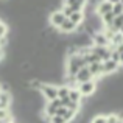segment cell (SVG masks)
Returning a JSON list of instances; mask_svg holds the SVG:
<instances>
[{"mask_svg":"<svg viewBox=\"0 0 123 123\" xmlns=\"http://www.w3.org/2000/svg\"><path fill=\"white\" fill-rule=\"evenodd\" d=\"M41 93L42 97H44L47 101H50V100H55L58 98V86L56 84H50V83H42L41 86Z\"/></svg>","mask_w":123,"mask_h":123,"instance_id":"1","label":"cell"},{"mask_svg":"<svg viewBox=\"0 0 123 123\" xmlns=\"http://www.w3.org/2000/svg\"><path fill=\"white\" fill-rule=\"evenodd\" d=\"M76 89L80 90L81 97H90L97 90V83H95V80H90V81H86V83H80L76 86Z\"/></svg>","mask_w":123,"mask_h":123,"instance_id":"2","label":"cell"},{"mask_svg":"<svg viewBox=\"0 0 123 123\" xmlns=\"http://www.w3.org/2000/svg\"><path fill=\"white\" fill-rule=\"evenodd\" d=\"M118 67H120V66H118V62H115V61H112V59L101 61V73H103V76L115 73L118 70Z\"/></svg>","mask_w":123,"mask_h":123,"instance_id":"3","label":"cell"},{"mask_svg":"<svg viewBox=\"0 0 123 123\" xmlns=\"http://www.w3.org/2000/svg\"><path fill=\"white\" fill-rule=\"evenodd\" d=\"M90 80H95V78H93V75L89 72L87 66L81 67V69H80L78 72H76V75H75V81H76V84H80V83H86V81H90Z\"/></svg>","mask_w":123,"mask_h":123,"instance_id":"4","label":"cell"},{"mask_svg":"<svg viewBox=\"0 0 123 123\" xmlns=\"http://www.w3.org/2000/svg\"><path fill=\"white\" fill-rule=\"evenodd\" d=\"M64 19H66L64 12L61 11V9H55V11H51L48 22L51 24V27H53V28H59V25L64 22Z\"/></svg>","mask_w":123,"mask_h":123,"instance_id":"5","label":"cell"},{"mask_svg":"<svg viewBox=\"0 0 123 123\" xmlns=\"http://www.w3.org/2000/svg\"><path fill=\"white\" fill-rule=\"evenodd\" d=\"M90 37H92L93 45H98V47H108L109 45V39L106 37V34L103 33V31H97V33H93Z\"/></svg>","mask_w":123,"mask_h":123,"instance_id":"6","label":"cell"},{"mask_svg":"<svg viewBox=\"0 0 123 123\" xmlns=\"http://www.w3.org/2000/svg\"><path fill=\"white\" fill-rule=\"evenodd\" d=\"M112 11V3H109L108 0H100L97 3V8H95V14L97 16H105L106 12H111Z\"/></svg>","mask_w":123,"mask_h":123,"instance_id":"7","label":"cell"},{"mask_svg":"<svg viewBox=\"0 0 123 123\" xmlns=\"http://www.w3.org/2000/svg\"><path fill=\"white\" fill-rule=\"evenodd\" d=\"M90 51L95 53L101 61H106V59L111 58V50H109L108 47H98V45H93V47H90Z\"/></svg>","mask_w":123,"mask_h":123,"instance_id":"8","label":"cell"},{"mask_svg":"<svg viewBox=\"0 0 123 123\" xmlns=\"http://www.w3.org/2000/svg\"><path fill=\"white\" fill-rule=\"evenodd\" d=\"M11 103H12L11 92H2L0 90V109H9Z\"/></svg>","mask_w":123,"mask_h":123,"instance_id":"9","label":"cell"},{"mask_svg":"<svg viewBox=\"0 0 123 123\" xmlns=\"http://www.w3.org/2000/svg\"><path fill=\"white\" fill-rule=\"evenodd\" d=\"M87 0H66V5L72 8V11H83V8L86 6Z\"/></svg>","mask_w":123,"mask_h":123,"instance_id":"10","label":"cell"},{"mask_svg":"<svg viewBox=\"0 0 123 123\" xmlns=\"http://www.w3.org/2000/svg\"><path fill=\"white\" fill-rule=\"evenodd\" d=\"M58 30H61L62 33H73V31L76 30V25L73 24L70 19H67V17H66V19H64V22L59 25V28H58Z\"/></svg>","mask_w":123,"mask_h":123,"instance_id":"11","label":"cell"},{"mask_svg":"<svg viewBox=\"0 0 123 123\" xmlns=\"http://www.w3.org/2000/svg\"><path fill=\"white\" fill-rule=\"evenodd\" d=\"M84 17H86V16H84V11H75V12H72L67 19H70L75 25H80V24L84 22Z\"/></svg>","mask_w":123,"mask_h":123,"instance_id":"12","label":"cell"},{"mask_svg":"<svg viewBox=\"0 0 123 123\" xmlns=\"http://www.w3.org/2000/svg\"><path fill=\"white\" fill-rule=\"evenodd\" d=\"M69 98L72 100V101H76V103L83 101V97H81V93H80V90L76 89V87H73V89L69 90Z\"/></svg>","mask_w":123,"mask_h":123,"instance_id":"13","label":"cell"},{"mask_svg":"<svg viewBox=\"0 0 123 123\" xmlns=\"http://www.w3.org/2000/svg\"><path fill=\"white\" fill-rule=\"evenodd\" d=\"M122 25H123V14H120V16H115V17H114V20H112V24L109 25V27H112L115 31H118Z\"/></svg>","mask_w":123,"mask_h":123,"instance_id":"14","label":"cell"},{"mask_svg":"<svg viewBox=\"0 0 123 123\" xmlns=\"http://www.w3.org/2000/svg\"><path fill=\"white\" fill-rule=\"evenodd\" d=\"M114 17H115L114 12L111 11V12H106L105 16H101L100 19H101V22H103V25H105V27H109V25L112 24V20H114Z\"/></svg>","mask_w":123,"mask_h":123,"instance_id":"15","label":"cell"},{"mask_svg":"<svg viewBox=\"0 0 123 123\" xmlns=\"http://www.w3.org/2000/svg\"><path fill=\"white\" fill-rule=\"evenodd\" d=\"M69 90H70V87L66 86V84H61V86H58V98L69 97Z\"/></svg>","mask_w":123,"mask_h":123,"instance_id":"16","label":"cell"},{"mask_svg":"<svg viewBox=\"0 0 123 123\" xmlns=\"http://www.w3.org/2000/svg\"><path fill=\"white\" fill-rule=\"evenodd\" d=\"M112 12H114V16L123 14V5H122V3H115V5H112Z\"/></svg>","mask_w":123,"mask_h":123,"instance_id":"17","label":"cell"},{"mask_svg":"<svg viewBox=\"0 0 123 123\" xmlns=\"http://www.w3.org/2000/svg\"><path fill=\"white\" fill-rule=\"evenodd\" d=\"M90 123H106V115H103V114H97L95 117L90 120Z\"/></svg>","mask_w":123,"mask_h":123,"instance_id":"18","label":"cell"},{"mask_svg":"<svg viewBox=\"0 0 123 123\" xmlns=\"http://www.w3.org/2000/svg\"><path fill=\"white\" fill-rule=\"evenodd\" d=\"M6 34H8V25L0 20V37H5Z\"/></svg>","mask_w":123,"mask_h":123,"instance_id":"19","label":"cell"},{"mask_svg":"<svg viewBox=\"0 0 123 123\" xmlns=\"http://www.w3.org/2000/svg\"><path fill=\"white\" fill-rule=\"evenodd\" d=\"M9 117H12L9 109H0V120H6V118H9Z\"/></svg>","mask_w":123,"mask_h":123,"instance_id":"20","label":"cell"},{"mask_svg":"<svg viewBox=\"0 0 123 123\" xmlns=\"http://www.w3.org/2000/svg\"><path fill=\"white\" fill-rule=\"evenodd\" d=\"M47 103L51 106V108H55V109H58V108H61V106H62V105H61V100H59V98L50 100V101H47Z\"/></svg>","mask_w":123,"mask_h":123,"instance_id":"21","label":"cell"},{"mask_svg":"<svg viewBox=\"0 0 123 123\" xmlns=\"http://www.w3.org/2000/svg\"><path fill=\"white\" fill-rule=\"evenodd\" d=\"M118 56H120V53H118L117 50H111V58H109V59H112V61H115V62H118Z\"/></svg>","mask_w":123,"mask_h":123,"instance_id":"22","label":"cell"},{"mask_svg":"<svg viewBox=\"0 0 123 123\" xmlns=\"http://www.w3.org/2000/svg\"><path fill=\"white\" fill-rule=\"evenodd\" d=\"M50 123H66L62 117H58V115H53V117L50 118Z\"/></svg>","mask_w":123,"mask_h":123,"instance_id":"23","label":"cell"},{"mask_svg":"<svg viewBox=\"0 0 123 123\" xmlns=\"http://www.w3.org/2000/svg\"><path fill=\"white\" fill-rule=\"evenodd\" d=\"M66 111H67V108H64V106H61V108H58V109H56V115H58V117H64V114H66Z\"/></svg>","mask_w":123,"mask_h":123,"instance_id":"24","label":"cell"},{"mask_svg":"<svg viewBox=\"0 0 123 123\" xmlns=\"http://www.w3.org/2000/svg\"><path fill=\"white\" fill-rule=\"evenodd\" d=\"M115 50H117L118 53H123V42H122L120 45H117V47H115Z\"/></svg>","mask_w":123,"mask_h":123,"instance_id":"25","label":"cell"},{"mask_svg":"<svg viewBox=\"0 0 123 123\" xmlns=\"http://www.w3.org/2000/svg\"><path fill=\"white\" fill-rule=\"evenodd\" d=\"M3 58H5V51H3V48H0V62L3 61Z\"/></svg>","mask_w":123,"mask_h":123,"instance_id":"26","label":"cell"},{"mask_svg":"<svg viewBox=\"0 0 123 123\" xmlns=\"http://www.w3.org/2000/svg\"><path fill=\"white\" fill-rule=\"evenodd\" d=\"M118 66H123V53H120L118 56Z\"/></svg>","mask_w":123,"mask_h":123,"instance_id":"27","label":"cell"},{"mask_svg":"<svg viewBox=\"0 0 123 123\" xmlns=\"http://www.w3.org/2000/svg\"><path fill=\"white\" fill-rule=\"evenodd\" d=\"M109 3H112V5H115V3H120V0H108Z\"/></svg>","mask_w":123,"mask_h":123,"instance_id":"28","label":"cell"},{"mask_svg":"<svg viewBox=\"0 0 123 123\" xmlns=\"http://www.w3.org/2000/svg\"><path fill=\"white\" fill-rule=\"evenodd\" d=\"M118 31H120V33L123 34V25H122V27H120V30H118Z\"/></svg>","mask_w":123,"mask_h":123,"instance_id":"29","label":"cell"},{"mask_svg":"<svg viewBox=\"0 0 123 123\" xmlns=\"http://www.w3.org/2000/svg\"><path fill=\"white\" fill-rule=\"evenodd\" d=\"M120 3H122V5H123V0H120Z\"/></svg>","mask_w":123,"mask_h":123,"instance_id":"30","label":"cell"}]
</instances>
